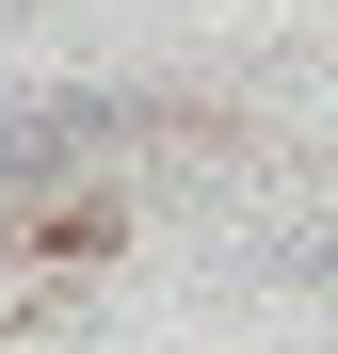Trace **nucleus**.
I'll list each match as a JSON object with an SVG mask.
<instances>
[{
    "mask_svg": "<svg viewBox=\"0 0 338 354\" xmlns=\"http://www.w3.org/2000/svg\"><path fill=\"white\" fill-rule=\"evenodd\" d=\"M129 129H161L145 97H0V177H17V161H97Z\"/></svg>",
    "mask_w": 338,
    "mask_h": 354,
    "instance_id": "nucleus-1",
    "label": "nucleus"
}]
</instances>
